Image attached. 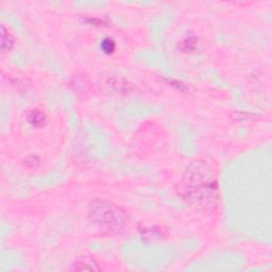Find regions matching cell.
Wrapping results in <instances>:
<instances>
[{
	"label": "cell",
	"instance_id": "obj_8",
	"mask_svg": "<svg viewBox=\"0 0 272 272\" xmlns=\"http://www.w3.org/2000/svg\"><path fill=\"white\" fill-rule=\"evenodd\" d=\"M15 39L13 34L5 28V26H1V51L2 53H8L14 47Z\"/></svg>",
	"mask_w": 272,
	"mask_h": 272
},
{
	"label": "cell",
	"instance_id": "obj_4",
	"mask_svg": "<svg viewBox=\"0 0 272 272\" xmlns=\"http://www.w3.org/2000/svg\"><path fill=\"white\" fill-rule=\"evenodd\" d=\"M71 269L80 270V271H100L101 270L96 259L91 256L79 257L77 261L73 263Z\"/></svg>",
	"mask_w": 272,
	"mask_h": 272
},
{
	"label": "cell",
	"instance_id": "obj_2",
	"mask_svg": "<svg viewBox=\"0 0 272 272\" xmlns=\"http://www.w3.org/2000/svg\"><path fill=\"white\" fill-rule=\"evenodd\" d=\"M88 215L94 226L103 234H119L128 225V215L125 209L107 200H91L88 207Z\"/></svg>",
	"mask_w": 272,
	"mask_h": 272
},
{
	"label": "cell",
	"instance_id": "obj_6",
	"mask_svg": "<svg viewBox=\"0 0 272 272\" xmlns=\"http://www.w3.org/2000/svg\"><path fill=\"white\" fill-rule=\"evenodd\" d=\"M139 232L146 240L162 239L167 236V233L164 228L159 227H144L139 228Z\"/></svg>",
	"mask_w": 272,
	"mask_h": 272
},
{
	"label": "cell",
	"instance_id": "obj_7",
	"mask_svg": "<svg viewBox=\"0 0 272 272\" xmlns=\"http://www.w3.org/2000/svg\"><path fill=\"white\" fill-rule=\"evenodd\" d=\"M27 120L31 126L34 128H42L46 125L47 116L41 110H32L27 115Z\"/></svg>",
	"mask_w": 272,
	"mask_h": 272
},
{
	"label": "cell",
	"instance_id": "obj_11",
	"mask_svg": "<svg viewBox=\"0 0 272 272\" xmlns=\"http://www.w3.org/2000/svg\"><path fill=\"white\" fill-rule=\"evenodd\" d=\"M39 164H40V159L36 156L28 157L26 159H24V165L27 167H30V168H33V167H36Z\"/></svg>",
	"mask_w": 272,
	"mask_h": 272
},
{
	"label": "cell",
	"instance_id": "obj_1",
	"mask_svg": "<svg viewBox=\"0 0 272 272\" xmlns=\"http://www.w3.org/2000/svg\"><path fill=\"white\" fill-rule=\"evenodd\" d=\"M180 195L191 205L214 211L219 204V186L211 166L203 160H195L184 172Z\"/></svg>",
	"mask_w": 272,
	"mask_h": 272
},
{
	"label": "cell",
	"instance_id": "obj_12",
	"mask_svg": "<svg viewBox=\"0 0 272 272\" xmlns=\"http://www.w3.org/2000/svg\"><path fill=\"white\" fill-rule=\"evenodd\" d=\"M86 22L90 23L91 24H97V26H101V24H104L103 21L100 20V18H92V17H91L90 20H88Z\"/></svg>",
	"mask_w": 272,
	"mask_h": 272
},
{
	"label": "cell",
	"instance_id": "obj_10",
	"mask_svg": "<svg viewBox=\"0 0 272 272\" xmlns=\"http://www.w3.org/2000/svg\"><path fill=\"white\" fill-rule=\"evenodd\" d=\"M100 47H101V50H102L104 53L111 54V53H113V52L116 50V43H115V41L112 40V39L106 38V39L101 41Z\"/></svg>",
	"mask_w": 272,
	"mask_h": 272
},
{
	"label": "cell",
	"instance_id": "obj_5",
	"mask_svg": "<svg viewBox=\"0 0 272 272\" xmlns=\"http://www.w3.org/2000/svg\"><path fill=\"white\" fill-rule=\"evenodd\" d=\"M69 84L70 88L78 94H86L91 88L90 79L83 75H76L71 77Z\"/></svg>",
	"mask_w": 272,
	"mask_h": 272
},
{
	"label": "cell",
	"instance_id": "obj_3",
	"mask_svg": "<svg viewBox=\"0 0 272 272\" xmlns=\"http://www.w3.org/2000/svg\"><path fill=\"white\" fill-rule=\"evenodd\" d=\"M101 88L108 92L117 95H128L134 91L133 85L125 79L111 76L101 80Z\"/></svg>",
	"mask_w": 272,
	"mask_h": 272
},
{
	"label": "cell",
	"instance_id": "obj_9",
	"mask_svg": "<svg viewBox=\"0 0 272 272\" xmlns=\"http://www.w3.org/2000/svg\"><path fill=\"white\" fill-rule=\"evenodd\" d=\"M198 47V39L196 36H188V38L185 39L182 44H181V49L184 52H194L197 50Z\"/></svg>",
	"mask_w": 272,
	"mask_h": 272
}]
</instances>
